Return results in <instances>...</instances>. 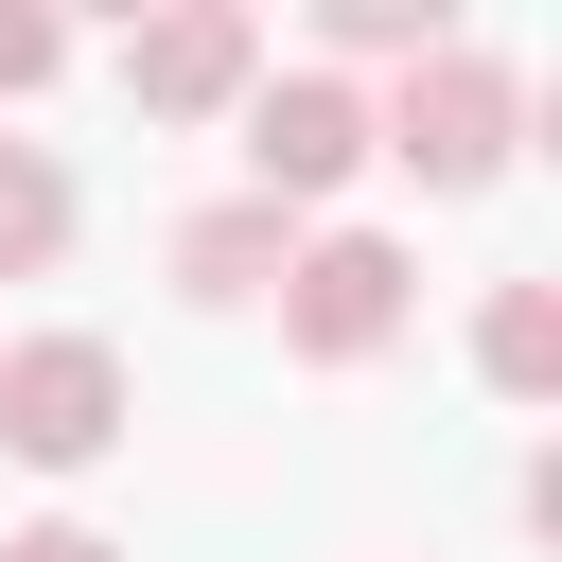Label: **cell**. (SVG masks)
Instances as JSON below:
<instances>
[{
  "label": "cell",
  "mask_w": 562,
  "mask_h": 562,
  "mask_svg": "<svg viewBox=\"0 0 562 562\" xmlns=\"http://www.w3.org/2000/svg\"><path fill=\"white\" fill-rule=\"evenodd\" d=\"M53 263H70V158L0 140V281H53Z\"/></svg>",
  "instance_id": "8"
},
{
  "label": "cell",
  "mask_w": 562,
  "mask_h": 562,
  "mask_svg": "<svg viewBox=\"0 0 562 562\" xmlns=\"http://www.w3.org/2000/svg\"><path fill=\"white\" fill-rule=\"evenodd\" d=\"M439 35H457L439 0H334V53H351V70H422ZM351 70H334V88H351Z\"/></svg>",
  "instance_id": "9"
},
{
  "label": "cell",
  "mask_w": 562,
  "mask_h": 562,
  "mask_svg": "<svg viewBox=\"0 0 562 562\" xmlns=\"http://www.w3.org/2000/svg\"><path fill=\"white\" fill-rule=\"evenodd\" d=\"M474 386L492 404H562V281H492L474 299Z\"/></svg>",
  "instance_id": "7"
},
{
  "label": "cell",
  "mask_w": 562,
  "mask_h": 562,
  "mask_svg": "<svg viewBox=\"0 0 562 562\" xmlns=\"http://www.w3.org/2000/svg\"><path fill=\"white\" fill-rule=\"evenodd\" d=\"M404 316H422V263L386 228H299V263H281V351L299 369H369V351H404Z\"/></svg>",
  "instance_id": "2"
},
{
  "label": "cell",
  "mask_w": 562,
  "mask_h": 562,
  "mask_svg": "<svg viewBox=\"0 0 562 562\" xmlns=\"http://www.w3.org/2000/svg\"><path fill=\"white\" fill-rule=\"evenodd\" d=\"M123 439V351L105 334H18L0 351V457L18 474H88Z\"/></svg>",
  "instance_id": "3"
},
{
  "label": "cell",
  "mask_w": 562,
  "mask_h": 562,
  "mask_svg": "<svg viewBox=\"0 0 562 562\" xmlns=\"http://www.w3.org/2000/svg\"><path fill=\"white\" fill-rule=\"evenodd\" d=\"M263 88V18L246 0H158L140 35H123V105L140 123H211V105H246Z\"/></svg>",
  "instance_id": "5"
},
{
  "label": "cell",
  "mask_w": 562,
  "mask_h": 562,
  "mask_svg": "<svg viewBox=\"0 0 562 562\" xmlns=\"http://www.w3.org/2000/svg\"><path fill=\"white\" fill-rule=\"evenodd\" d=\"M176 299L193 316H246V299H281V263H299V211H263V193H211V211H176Z\"/></svg>",
  "instance_id": "6"
},
{
  "label": "cell",
  "mask_w": 562,
  "mask_h": 562,
  "mask_svg": "<svg viewBox=\"0 0 562 562\" xmlns=\"http://www.w3.org/2000/svg\"><path fill=\"white\" fill-rule=\"evenodd\" d=\"M0 562H123L105 527H70V509H35V527H0Z\"/></svg>",
  "instance_id": "11"
},
{
  "label": "cell",
  "mask_w": 562,
  "mask_h": 562,
  "mask_svg": "<svg viewBox=\"0 0 562 562\" xmlns=\"http://www.w3.org/2000/svg\"><path fill=\"white\" fill-rule=\"evenodd\" d=\"M351 176H369V88L263 70V88H246V193H263V211H334Z\"/></svg>",
  "instance_id": "4"
},
{
  "label": "cell",
  "mask_w": 562,
  "mask_h": 562,
  "mask_svg": "<svg viewBox=\"0 0 562 562\" xmlns=\"http://www.w3.org/2000/svg\"><path fill=\"white\" fill-rule=\"evenodd\" d=\"M70 70V18H35V0H0V88H53Z\"/></svg>",
  "instance_id": "10"
},
{
  "label": "cell",
  "mask_w": 562,
  "mask_h": 562,
  "mask_svg": "<svg viewBox=\"0 0 562 562\" xmlns=\"http://www.w3.org/2000/svg\"><path fill=\"white\" fill-rule=\"evenodd\" d=\"M509 123H527V88H509V53H474V35H439L386 105H369V158H404L422 193H492L509 176Z\"/></svg>",
  "instance_id": "1"
}]
</instances>
